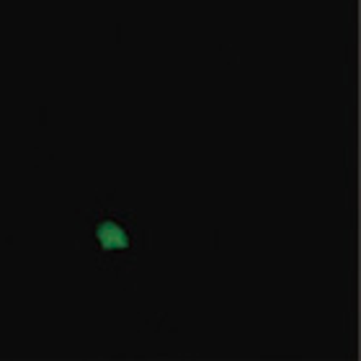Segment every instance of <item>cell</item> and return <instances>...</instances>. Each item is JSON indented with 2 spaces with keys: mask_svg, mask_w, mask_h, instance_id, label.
<instances>
[{
  "mask_svg": "<svg viewBox=\"0 0 361 361\" xmlns=\"http://www.w3.org/2000/svg\"><path fill=\"white\" fill-rule=\"evenodd\" d=\"M135 230L127 219L114 217V214H104L98 217V222L93 225V238L98 243V250L101 253H111V256H121V253H129L132 245H135Z\"/></svg>",
  "mask_w": 361,
  "mask_h": 361,
  "instance_id": "obj_1",
  "label": "cell"
}]
</instances>
